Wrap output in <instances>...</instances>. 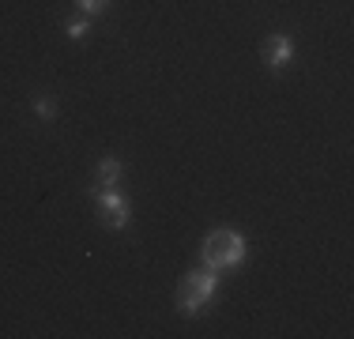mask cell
Returning <instances> with one entry per match:
<instances>
[{
    "mask_svg": "<svg viewBox=\"0 0 354 339\" xmlns=\"http://www.w3.org/2000/svg\"><path fill=\"white\" fill-rule=\"evenodd\" d=\"M98 203H102V223H106V226H113V230H117V226L129 223V200H124V196H113V192H106V196L98 200Z\"/></svg>",
    "mask_w": 354,
    "mask_h": 339,
    "instance_id": "3",
    "label": "cell"
},
{
    "mask_svg": "<svg viewBox=\"0 0 354 339\" xmlns=\"http://www.w3.org/2000/svg\"><path fill=\"white\" fill-rule=\"evenodd\" d=\"M241 257H245V241L234 230H215L204 245V260L212 268H234Z\"/></svg>",
    "mask_w": 354,
    "mask_h": 339,
    "instance_id": "1",
    "label": "cell"
},
{
    "mask_svg": "<svg viewBox=\"0 0 354 339\" xmlns=\"http://www.w3.org/2000/svg\"><path fill=\"white\" fill-rule=\"evenodd\" d=\"M98 181H102L106 189L117 185L121 181V163H117V158H102V163H98Z\"/></svg>",
    "mask_w": 354,
    "mask_h": 339,
    "instance_id": "5",
    "label": "cell"
},
{
    "mask_svg": "<svg viewBox=\"0 0 354 339\" xmlns=\"http://www.w3.org/2000/svg\"><path fill=\"white\" fill-rule=\"evenodd\" d=\"M75 4H80L83 12H102V8H106V0H75Z\"/></svg>",
    "mask_w": 354,
    "mask_h": 339,
    "instance_id": "6",
    "label": "cell"
},
{
    "mask_svg": "<svg viewBox=\"0 0 354 339\" xmlns=\"http://www.w3.org/2000/svg\"><path fill=\"white\" fill-rule=\"evenodd\" d=\"M212 294H215V275L212 271H192V275L181 283V309L196 313L204 302H212Z\"/></svg>",
    "mask_w": 354,
    "mask_h": 339,
    "instance_id": "2",
    "label": "cell"
},
{
    "mask_svg": "<svg viewBox=\"0 0 354 339\" xmlns=\"http://www.w3.org/2000/svg\"><path fill=\"white\" fill-rule=\"evenodd\" d=\"M53 109H57L53 98H41V102H38V113H41V117H53Z\"/></svg>",
    "mask_w": 354,
    "mask_h": 339,
    "instance_id": "8",
    "label": "cell"
},
{
    "mask_svg": "<svg viewBox=\"0 0 354 339\" xmlns=\"http://www.w3.org/2000/svg\"><path fill=\"white\" fill-rule=\"evenodd\" d=\"M290 38H283V34H275V38H268V46H264V57H268V64H286L290 61Z\"/></svg>",
    "mask_w": 354,
    "mask_h": 339,
    "instance_id": "4",
    "label": "cell"
},
{
    "mask_svg": "<svg viewBox=\"0 0 354 339\" xmlns=\"http://www.w3.org/2000/svg\"><path fill=\"white\" fill-rule=\"evenodd\" d=\"M68 34H72V38H83V34H87V23H83V19H72V23H68Z\"/></svg>",
    "mask_w": 354,
    "mask_h": 339,
    "instance_id": "7",
    "label": "cell"
}]
</instances>
